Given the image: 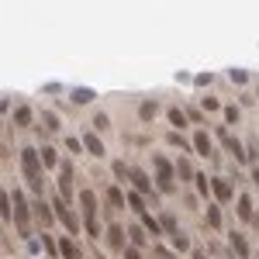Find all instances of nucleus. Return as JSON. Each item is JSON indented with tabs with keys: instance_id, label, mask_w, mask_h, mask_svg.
I'll use <instances>...</instances> for the list:
<instances>
[{
	"instance_id": "4be33fe9",
	"label": "nucleus",
	"mask_w": 259,
	"mask_h": 259,
	"mask_svg": "<svg viewBox=\"0 0 259 259\" xmlns=\"http://www.w3.org/2000/svg\"><path fill=\"white\" fill-rule=\"evenodd\" d=\"M128 204H131V211L145 214V200H142V194H138V190H131V194H128Z\"/></svg>"
},
{
	"instance_id": "1a4fd4ad",
	"label": "nucleus",
	"mask_w": 259,
	"mask_h": 259,
	"mask_svg": "<svg viewBox=\"0 0 259 259\" xmlns=\"http://www.w3.org/2000/svg\"><path fill=\"white\" fill-rule=\"evenodd\" d=\"M80 207H83V218H97V197H93V190H80Z\"/></svg>"
},
{
	"instance_id": "4c0bfd02",
	"label": "nucleus",
	"mask_w": 259,
	"mask_h": 259,
	"mask_svg": "<svg viewBox=\"0 0 259 259\" xmlns=\"http://www.w3.org/2000/svg\"><path fill=\"white\" fill-rule=\"evenodd\" d=\"M93 125H97V128H107L111 121H107V114H97V118H93Z\"/></svg>"
},
{
	"instance_id": "39448f33",
	"label": "nucleus",
	"mask_w": 259,
	"mask_h": 259,
	"mask_svg": "<svg viewBox=\"0 0 259 259\" xmlns=\"http://www.w3.org/2000/svg\"><path fill=\"white\" fill-rule=\"evenodd\" d=\"M218 135H221V142L228 145V152H232L235 159H242V163H246V149H242V142H239V138H235L228 128H218Z\"/></svg>"
},
{
	"instance_id": "7c9ffc66",
	"label": "nucleus",
	"mask_w": 259,
	"mask_h": 259,
	"mask_svg": "<svg viewBox=\"0 0 259 259\" xmlns=\"http://www.w3.org/2000/svg\"><path fill=\"white\" fill-rule=\"evenodd\" d=\"M200 107H204V111H218L221 104H218V97H211V93H207V97L200 100Z\"/></svg>"
},
{
	"instance_id": "20e7f679",
	"label": "nucleus",
	"mask_w": 259,
	"mask_h": 259,
	"mask_svg": "<svg viewBox=\"0 0 259 259\" xmlns=\"http://www.w3.org/2000/svg\"><path fill=\"white\" fill-rule=\"evenodd\" d=\"M194 149H197L200 159H218V156H214V145H211V135H207L204 128L194 131Z\"/></svg>"
},
{
	"instance_id": "f257e3e1",
	"label": "nucleus",
	"mask_w": 259,
	"mask_h": 259,
	"mask_svg": "<svg viewBox=\"0 0 259 259\" xmlns=\"http://www.w3.org/2000/svg\"><path fill=\"white\" fill-rule=\"evenodd\" d=\"M21 166H24V173H28V183L35 187V190H42V152H35V149H21Z\"/></svg>"
},
{
	"instance_id": "2f4dec72",
	"label": "nucleus",
	"mask_w": 259,
	"mask_h": 259,
	"mask_svg": "<svg viewBox=\"0 0 259 259\" xmlns=\"http://www.w3.org/2000/svg\"><path fill=\"white\" fill-rule=\"evenodd\" d=\"M66 149H69V152H76V156H80V152H83V149H86V145H83V142H80V138H66Z\"/></svg>"
},
{
	"instance_id": "f03ea898",
	"label": "nucleus",
	"mask_w": 259,
	"mask_h": 259,
	"mask_svg": "<svg viewBox=\"0 0 259 259\" xmlns=\"http://www.w3.org/2000/svg\"><path fill=\"white\" fill-rule=\"evenodd\" d=\"M10 204H14V221L21 225V232H28V228H31V207H28V200L21 197V190H10Z\"/></svg>"
},
{
	"instance_id": "a878e982",
	"label": "nucleus",
	"mask_w": 259,
	"mask_h": 259,
	"mask_svg": "<svg viewBox=\"0 0 259 259\" xmlns=\"http://www.w3.org/2000/svg\"><path fill=\"white\" fill-rule=\"evenodd\" d=\"M42 125H45V131H59V118H56L52 111H45V114H42Z\"/></svg>"
},
{
	"instance_id": "c85d7f7f",
	"label": "nucleus",
	"mask_w": 259,
	"mask_h": 259,
	"mask_svg": "<svg viewBox=\"0 0 259 259\" xmlns=\"http://www.w3.org/2000/svg\"><path fill=\"white\" fill-rule=\"evenodd\" d=\"M35 214H38V218H42V221H45V225H49V221H52V214H49V204H42V200H38V204H35Z\"/></svg>"
},
{
	"instance_id": "4468645a",
	"label": "nucleus",
	"mask_w": 259,
	"mask_h": 259,
	"mask_svg": "<svg viewBox=\"0 0 259 259\" xmlns=\"http://www.w3.org/2000/svg\"><path fill=\"white\" fill-rule=\"evenodd\" d=\"M104 197H107V204H111L114 211H121V207H125V197H121L118 187H104Z\"/></svg>"
},
{
	"instance_id": "79ce46f5",
	"label": "nucleus",
	"mask_w": 259,
	"mask_h": 259,
	"mask_svg": "<svg viewBox=\"0 0 259 259\" xmlns=\"http://www.w3.org/2000/svg\"><path fill=\"white\" fill-rule=\"evenodd\" d=\"M194 259H207V256H204V253H194Z\"/></svg>"
},
{
	"instance_id": "f3484780",
	"label": "nucleus",
	"mask_w": 259,
	"mask_h": 259,
	"mask_svg": "<svg viewBox=\"0 0 259 259\" xmlns=\"http://www.w3.org/2000/svg\"><path fill=\"white\" fill-rule=\"evenodd\" d=\"M142 225H145V232H152V235H156V239H159V235H163V232H166V228H163V221H156V218H152V214H142Z\"/></svg>"
},
{
	"instance_id": "58836bf2",
	"label": "nucleus",
	"mask_w": 259,
	"mask_h": 259,
	"mask_svg": "<svg viewBox=\"0 0 259 259\" xmlns=\"http://www.w3.org/2000/svg\"><path fill=\"white\" fill-rule=\"evenodd\" d=\"M170 142H173V145H183V149H187V138H183V135H176V131L170 135Z\"/></svg>"
},
{
	"instance_id": "b1692460",
	"label": "nucleus",
	"mask_w": 259,
	"mask_h": 259,
	"mask_svg": "<svg viewBox=\"0 0 259 259\" xmlns=\"http://www.w3.org/2000/svg\"><path fill=\"white\" fill-rule=\"evenodd\" d=\"M42 242H45V253H49V259H52V256H63V253H59V242H56L52 235H42Z\"/></svg>"
},
{
	"instance_id": "ea45409f",
	"label": "nucleus",
	"mask_w": 259,
	"mask_h": 259,
	"mask_svg": "<svg viewBox=\"0 0 259 259\" xmlns=\"http://www.w3.org/2000/svg\"><path fill=\"white\" fill-rule=\"evenodd\" d=\"M125 259H142V253H138V249L131 246V249H125Z\"/></svg>"
},
{
	"instance_id": "6ab92c4d",
	"label": "nucleus",
	"mask_w": 259,
	"mask_h": 259,
	"mask_svg": "<svg viewBox=\"0 0 259 259\" xmlns=\"http://www.w3.org/2000/svg\"><path fill=\"white\" fill-rule=\"evenodd\" d=\"M97 93L93 90H86V86H80V90H73V104H90Z\"/></svg>"
},
{
	"instance_id": "a19ab883",
	"label": "nucleus",
	"mask_w": 259,
	"mask_h": 259,
	"mask_svg": "<svg viewBox=\"0 0 259 259\" xmlns=\"http://www.w3.org/2000/svg\"><path fill=\"white\" fill-rule=\"evenodd\" d=\"M253 176H256V183H259V166H256V170H253Z\"/></svg>"
},
{
	"instance_id": "393cba45",
	"label": "nucleus",
	"mask_w": 259,
	"mask_h": 259,
	"mask_svg": "<svg viewBox=\"0 0 259 259\" xmlns=\"http://www.w3.org/2000/svg\"><path fill=\"white\" fill-rule=\"evenodd\" d=\"M128 239H131V246H142V242H145V232H142V225H131V228H128Z\"/></svg>"
},
{
	"instance_id": "e433bc0d",
	"label": "nucleus",
	"mask_w": 259,
	"mask_h": 259,
	"mask_svg": "<svg viewBox=\"0 0 259 259\" xmlns=\"http://www.w3.org/2000/svg\"><path fill=\"white\" fill-rule=\"evenodd\" d=\"M225 118H228V121L235 125V121H239V107H228V111H225Z\"/></svg>"
},
{
	"instance_id": "c9c22d12",
	"label": "nucleus",
	"mask_w": 259,
	"mask_h": 259,
	"mask_svg": "<svg viewBox=\"0 0 259 259\" xmlns=\"http://www.w3.org/2000/svg\"><path fill=\"white\" fill-rule=\"evenodd\" d=\"M114 173H118L121 180H128V176H131V170H128V166H125V163H114Z\"/></svg>"
},
{
	"instance_id": "9b49d317",
	"label": "nucleus",
	"mask_w": 259,
	"mask_h": 259,
	"mask_svg": "<svg viewBox=\"0 0 259 259\" xmlns=\"http://www.w3.org/2000/svg\"><path fill=\"white\" fill-rule=\"evenodd\" d=\"M59 253H63V259H80V246L73 242V235L59 239Z\"/></svg>"
},
{
	"instance_id": "473e14b6",
	"label": "nucleus",
	"mask_w": 259,
	"mask_h": 259,
	"mask_svg": "<svg viewBox=\"0 0 259 259\" xmlns=\"http://www.w3.org/2000/svg\"><path fill=\"white\" fill-rule=\"evenodd\" d=\"M176 170H180V176H183V180H194V170H190V163H187V159H180V166H176Z\"/></svg>"
},
{
	"instance_id": "dca6fc26",
	"label": "nucleus",
	"mask_w": 259,
	"mask_h": 259,
	"mask_svg": "<svg viewBox=\"0 0 259 259\" xmlns=\"http://www.w3.org/2000/svg\"><path fill=\"white\" fill-rule=\"evenodd\" d=\"M14 125H17V128H28V125H31V107L21 104V107L14 111Z\"/></svg>"
},
{
	"instance_id": "bb28decb",
	"label": "nucleus",
	"mask_w": 259,
	"mask_h": 259,
	"mask_svg": "<svg viewBox=\"0 0 259 259\" xmlns=\"http://www.w3.org/2000/svg\"><path fill=\"white\" fill-rule=\"evenodd\" d=\"M170 125H173V128H183V125H187V114H183V111H170Z\"/></svg>"
},
{
	"instance_id": "5701e85b",
	"label": "nucleus",
	"mask_w": 259,
	"mask_h": 259,
	"mask_svg": "<svg viewBox=\"0 0 259 259\" xmlns=\"http://www.w3.org/2000/svg\"><path fill=\"white\" fill-rule=\"evenodd\" d=\"M42 163H45L49 170H52V166L59 163V159H56V149H52V145H42Z\"/></svg>"
},
{
	"instance_id": "f8f14e48",
	"label": "nucleus",
	"mask_w": 259,
	"mask_h": 259,
	"mask_svg": "<svg viewBox=\"0 0 259 259\" xmlns=\"http://www.w3.org/2000/svg\"><path fill=\"white\" fill-rule=\"evenodd\" d=\"M83 145H86V152H93V156H100V159H104V142H100L93 131H86V135H83Z\"/></svg>"
},
{
	"instance_id": "6e6552de",
	"label": "nucleus",
	"mask_w": 259,
	"mask_h": 259,
	"mask_svg": "<svg viewBox=\"0 0 259 259\" xmlns=\"http://www.w3.org/2000/svg\"><path fill=\"white\" fill-rule=\"evenodd\" d=\"M59 194H63V200L73 197V166L69 163H63V173H59Z\"/></svg>"
},
{
	"instance_id": "37998d69",
	"label": "nucleus",
	"mask_w": 259,
	"mask_h": 259,
	"mask_svg": "<svg viewBox=\"0 0 259 259\" xmlns=\"http://www.w3.org/2000/svg\"><path fill=\"white\" fill-rule=\"evenodd\" d=\"M256 259H259V256H256Z\"/></svg>"
},
{
	"instance_id": "c756f323",
	"label": "nucleus",
	"mask_w": 259,
	"mask_h": 259,
	"mask_svg": "<svg viewBox=\"0 0 259 259\" xmlns=\"http://www.w3.org/2000/svg\"><path fill=\"white\" fill-rule=\"evenodd\" d=\"M173 246H176L180 253H187V249H190V242H187V235H183V232H176V235H173Z\"/></svg>"
},
{
	"instance_id": "423d86ee",
	"label": "nucleus",
	"mask_w": 259,
	"mask_h": 259,
	"mask_svg": "<svg viewBox=\"0 0 259 259\" xmlns=\"http://www.w3.org/2000/svg\"><path fill=\"white\" fill-rule=\"evenodd\" d=\"M56 214H59V221L66 225V232H69V235H76V232H80V221H76V214H73V211L66 207L63 200L56 204Z\"/></svg>"
},
{
	"instance_id": "72a5a7b5",
	"label": "nucleus",
	"mask_w": 259,
	"mask_h": 259,
	"mask_svg": "<svg viewBox=\"0 0 259 259\" xmlns=\"http://www.w3.org/2000/svg\"><path fill=\"white\" fill-rule=\"evenodd\" d=\"M163 228H166L170 235H176V232H180V228H176V218H173V214H166V218H163Z\"/></svg>"
},
{
	"instance_id": "a211bd4d",
	"label": "nucleus",
	"mask_w": 259,
	"mask_h": 259,
	"mask_svg": "<svg viewBox=\"0 0 259 259\" xmlns=\"http://www.w3.org/2000/svg\"><path fill=\"white\" fill-rule=\"evenodd\" d=\"M211 187H214V194H218V200H228V197H232V183H228V180H214Z\"/></svg>"
},
{
	"instance_id": "f704fd0d",
	"label": "nucleus",
	"mask_w": 259,
	"mask_h": 259,
	"mask_svg": "<svg viewBox=\"0 0 259 259\" xmlns=\"http://www.w3.org/2000/svg\"><path fill=\"white\" fill-rule=\"evenodd\" d=\"M86 232H90V235H93V239H97V235H100V225H97V218H86Z\"/></svg>"
},
{
	"instance_id": "0eeeda50",
	"label": "nucleus",
	"mask_w": 259,
	"mask_h": 259,
	"mask_svg": "<svg viewBox=\"0 0 259 259\" xmlns=\"http://www.w3.org/2000/svg\"><path fill=\"white\" fill-rule=\"evenodd\" d=\"M128 180H131V187H135L138 194H152V180H149L138 166H131V176H128Z\"/></svg>"
},
{
	"instance_id": "cd10ccee",
	"label": "nucleus",
	"mask_w": 259,
	"mask_h": 259,
	"mask_svg": "<svg viewBox=\"0 0 259 259\" xmlns=\"http://www.w3.org/2000/svg\"><path fill=\"white\" fill-rule=\"evenodd\" d=\"M228 80H232V83H246L249 73H246V69H228Z\"/></svg>"
},
{
	"instance_id": "9d476101",
	"label": "nucleus",
	"mask_w": 259,
	"mask_h": 259,
	"mask_svg": "<svg viewBox=\"0 0 259 259\" xmlns=\"http://www.w3.org/2000/svg\"><path fill=\"white\" fill-rule=\"evenodd\" d=\"M125 239H128V232H125L121 225H111V228H107V246H111V249H125Z\"/></svg>"
},
{
	"instance_id": "ddd939ff",
	"label": "nucleus",
	"mask_w": 259,
	"mask_h": 259,
	"mask_svg": "<svg viewBox=\"0 0 259 259\" xmlns=\"http://www.w3.org/2000/svg\"><path fill=\"white\" fill-rule=\"evenodd\" d=\"M228 242H232V249H235V256L249 259V246H246V239H242L239 232H232V235H228Z\"/></svg>"
},
{
	"instance_id": "2eb2a0df",
	"label": "nucleus",
	"mask_w": 259,
	"mask_h": 259,
	"mask_svg": "<svg viewBox=\"0 0 259 259\" xmlns=\"http://www.w3.org/2000/svg\"><path fill=\"white\" fill-rule=\"evenodd\" d=\"M156 114H159V104H156V100H145V104L138 107V118H142V121H152Z\"/></svg>"
},
{
	"instance_id": "aec40b11",
	"label": "nucleus",
	"mask_w": 259,
	"mask_h": 259,
	"mask_svg": "<svg viewBox=\"0 0 259 259\" xmlns=\"http://www.w3.org/2000/svg\"><path fill=\"white\" fill-rule=\"evenodd\" d=\"M207 225H211L214 232L221 228V207H218V204H211V207H207Z\"/></svg>"
},
{
	"instance_id": "412c9836",
	"label": "nucleus",
	"mask_w": 259,
	"mask_h": 259,
	"mask_svg": "<svg viewBox=\"0 0 259 259\" xmlns=\"http://www.w3.org/2000/svg\"><path fill=\"white\" fill-rule=\"evenodd\" d=\"M239 218H242V221H249V218H253V200H249L246 194L239 197Z\"/></svg>"
},
{
	"instance_id": "7ed1b4c3",
	"label": "nucleus",
	"mask_w": 259,
	"mask_h": 259,
	"mask_svg": "<svg viewBox=\"0 0 259 259\" xmlns=\"http://www.w3.org/2000/svg\"><path fill=\"white\" fill-rule=\"evenodd\" d=\"M156 183H159V190L163 194H170L173 190V166H170V159H156Z\"/></svg>"
}]
</instances>
